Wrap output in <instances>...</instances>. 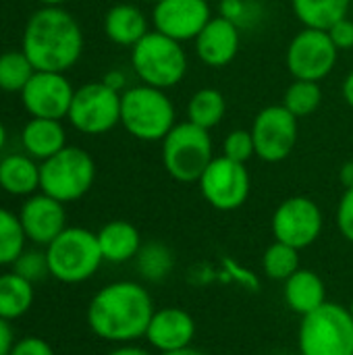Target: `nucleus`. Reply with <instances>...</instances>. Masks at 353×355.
<instances>
[{"label": "nucleus", "instance_id": "44", "mask_svg": "<svg viewBox=\"0 0 353 355\" xmlns=\"http://www.w3.org/2000/svg\"><path fill=\"white\" fill-rule=\"evenodd\" d=\"M40 2H42L44 6H62L67 0H40Z\"/></svg>", "mask_w": 353, "mask_h": 355}, {"label": "nucleus", "instance_id": "40", "mask_svg": "<svg viewBox=\"0 0 353 355\" xmlns=\"http://www.w3.org/2000/svg\"><path fill=\"white\" fill-rule=\"evenodd\" d=\"M341 96H343V100H345V104L353 108V69L345 75V79H343V85H341Z\"/></svg>", "mask_w": 353, "mask_h": 355}, {"label": "nucleus", "instance_id": "19", "mask_svg": "<svg viewBox=\"0 0 353 355\" xmlns=\"http://www.w3.org/2000/svg\"><path fill=\"white\" fill-rule=\"evenodd\" d=\"M104 33L112 44L133 48L144 35L150 33V23L139 6L121 2L104 15Z\"/></svg>", "mask_w": 353, "mask_h": 355}, {"label": "nucleus", "instance_id": "17", "mask_svg": "<svg viewBox=\"0 0 353 355\" xmlns=\"http://www.w3.org/2000/svg\"><path fill=\"white\" fill-rule=\"evenodd\" d=\"M241 29L225 17H212L193 40L196 56L210 69H223L235 60L241 44Z\"/></svg>", "mask_w": 353, "mask_h": 355}, {"label": "nucleus", "instance_id": "18", "mask_svg": "<svg viewBox=\"0 0 353 355\" xmlns=\"http://www.w3.org/2000/svg\"><path fill=\"white\" fill-rule=\"evenodd\" d=\"M193 337H196V322L191 314L175 306L156 310L146 331V341L158 354L191 347Z\"/></svg>", "mask_w": 353, "mask_h": 355}, {"label": "nucleus", "instance_id": "6", "mask_svg": "<svg viewBox=\"0 0 353 355\" xmlns=\"http://www.w3.org/2000/svg\"><path fill=\"white\" fill-rule=\"evenodd\" d=\"M48 270L60 283L77 285L92 279L104 262L98 235L83 227H67L46 245Z\"/></svg>", "mask_w": 353, "mask_h": 355}, {"label": "nucleus", "instance_id": "8", "mask_svg": "<svg viewBox=\"0 0 353 355\" xmlns=\"http://www.w3.org/2000/svg\"><path fill=\"white\" fill-rule=\"evenodd\" d=\"M94 181L96 162L85 150L77 146H67L40 164L42 193L62 204L81 200L92 189Z\"/></svg>", "mask_w": 353, "mask_h": 355}, {"label": "nucleus", "instance_id": "46", "mask_svg": "<svg viewBox=\"0 0 353 355\" xmlns=\"http://www.w3.org/2000/svg\"><path fill=\"white\" fill-rule=\"evenodd\" d=\"M141 2H148V4H156L158 0H141Z\"/></svg>", "mask_w": 353, "mask_h": 355}, {"label": "nucleus", "instance_id": "29", "mask_svg": "<svg viewBox=\"0 0 353 355\" xmlns=\"http://www.w3.org/2000/svg\"><path fill=\"white\" fill-rule=\"evenodd\" d=\"M300 268H302L300 266V250H295L287 243L275 241L262 254V270L273 281L285 283Z\"/></svg>", "mask_w": 353, "mask_h": 355}, {"label": "nucleus", "instance_id": "3", "mask_svg": "<svg viewBox=\"0 0 353 355\" xmlns=\"http://www.w3.org/2000/svg\"><path fill=\"white\" fill-rule=\"evenodd\" d=\"M121 125L139 141H162L177 125V110L164 89L139 83L121 94Z\"/></svg>", "mask_w": 353, "mask_h": 355}, {"label": "nucleus", "instance_id": "11", "mask_svg": "<svg viewBox=\"0 0 353 355\" xmlns=\"http://www.w3.org/2000/svg\"><path fill=\"white\" fill-rule=\"evenodd\" d=\"M204 200L218 212H233L241 208L252 191V177L248 164L235 162L227 156H214L198 181Z\"/></svg>", "mask_w": 353, "mask_h": 355}, {"label": "nucleus", "instance_id": "30", "mask_svg": "<svg viewBox=\"0 0 353 355\" xmlns=\"http://www.w3.org/2000/svg\"><path fill=\"white\" fill-rule=\"evenodd\" d=\"M33 73L35 69L23 50H8L0 54V89L21 94Z\"/></svg>", "mask_w": 353, "mask_h": 355}, {"label": "nucleus", "instance_id": "38", "mask_svg": "<svg viewBox=\"0 0 353 355\" xmlns=\"http://www.w3.org/2000/svg\"><path fill=\"white\" fill-rule=\"evenodd\" d=\"M102 81H104L108 87H112L114 92H119V94H123V92L127 89V77H125V73L119 71V69L108 71V73L102 77Z\"/></svg>", "mask_w": 353, "mask_h": 355}, {"label": "nucleus", "instance_id": "31", "mask_svg": "<svg viewBox=\"0 0 353 355\" xmlns=\"http://www.w3.org/2000/svg\"><path fill=\"white\" fill-rule=\"evenodd\" d=\"M25 231L17 214L0 208V266L15 264V260L25 252Z\"/></svg>", "mask_w": 353, "mask_h": 355}, {"label": "nucleus", "instance_id": "47", "mask_svg": "<svg viewBox=\"0 0 353 355\" xmlns=\"http://www.w3.org/2000/svg\"><path fill=\"white\" fill-rule=\"evenodd\" d=\"M350 312H352V318H353V297H352V304H350Z\"/></svg>", "mask_w": 353, "mask_h": 355}, {"label": "nucleus", "instance_id": "32", "mask_svg": "<svg viewBox=\"0 0 353 355\" xmlns=\"http://www.w3.org/2000/svg\"><path fill=\"white\" fill-rule=\"evenodd\" d=\"M218 15L243 29L256 25L262 19V8L256 0H221Z\"/></svg>", "mask_w": 353, "mask_h": 355}, {"label": "nucleus", "instance_id": "35", "mask_svg": "<svg viewBox=\"0 0 353 355\" xmlns=\"http://www.w3.org/2000/svg\"><path fill=\"white\" fill-rule=\"evenodd\" d=\"M337 229L345 241L353 243V187L345 189L337 206Z\"/></svg>", "mask_w": 353, "mask_h": 355}, {"label": "nucleus", "instance_id": "15", "mask_svg": "<svg viewBox=\"0 0 353 355\" xmlns=\"http://www.w3.org/2000/svg\"><path fill=\"white\" fill-rule=\"evenodd\" d=\"M210 19L208 0H158L152 6L154 31L181 44L193 42Z\"/></svg>", "mask_w": 353, "mask_h": 355}, {"label": "nucleus", "instance_id": "20", "mask_svg": "<svg viewBox=\"0 0 353 355\" xmlns=\"http://www.w3.org/2000/svg\"><path fill=\"white\" fill-rule=\"evenodd\" d=\"M287 308L298 316H308L320 306L327 304V287L325 281L310 268H300L285 281L283 291Z\"/></svg>", "mask_w": 353, "mask_h": 355}, {"label": "nucleus", "instance_id": "16", "mask_svg": "<svg viewBox=\"0 0 353 355\" xmlns=\"http://www.w3.org/2000/svg\"><path fill=\"white\" fill-rule=\"evenodd\" d=\"M25 237L35 245H50L67 229L64 204L46 196H29L19 212Z\"/></svg>", "mask_w": 353, "mask_h": 355}, {"label": "nucleus", "instance_id": "1", "mask_svg": "<svg viewBox=\"0 0 353 355\" xmlns=\"http://www.w3.org/2000/svg\"><path fill=\"white\" fill-rule=\"evenodd\" d=\"M154 312V300L144 285L135 281H117L102 287L92 297L87 324L92 333L104 341L131 343L146 337Z\"/></svg>", "mask_w": 353, "mask_h": 355}, {"label": "nucleus", "instance_id": "26", "mask_svg": "<svg viewBox=\"0 0 353 355\" xmlns=\"http://www.w3.org/2000/svg\"><path fill=\"white\" fill-rule=\"evenodd\" d=\"M225 112L227 100L216 87H202L187 102V121L208 131L223 123Z\"/></svg>", "mask_w": 353, "mask_h": 355}, {"label": "nucleus", "instance_id": "37", "mask_svg": "<svg viewBox=\"0 0 353 355\" xmlns=\"http://www.w3.org/2000/svg\"><path fill=\"white\" fill-rule=\"evenodd\" d=\"M10 355H54L52 347L40 337H23L10 349Z\"/></svg>", "mask_w": 353, "mask_h": 355}, {"label": "nucleus", "instance_id": "34", "mask_svg": "<svg viewBox=\"0 0 353 355\" xmlns=\"http://www.w3.org/2000/svg\"><path fill=\"white\" fill-rule=\"evenodd\" d=\"M12 268H15L12 272H17L19 277L27 279L29 283L42 281L44 277L50 275L46 252H37V250H27V252H23V254L15 260Z\"/></svg>", "mask_w": 353, "mask_h": 355}, {"label": "nucleus", "instance_id": "41", "mask_svg": "<svg viewBox=\"0 0 353 355\" xmlns=\"http://www.w3.org/2000/svg\"><path fill=\"white\" fill-rule=\"evenodd\" d=\"M106 355H152L148 349H144V347H137V345H129V343H125V345H121V347H117V349H112L110 354Z\"/></svg>", "mask_w": 353, "mask_h": 355}, {"label": "nucleus", "instance_id": "10", "mask_svg": "<svg viewBox=\"0 0 353 355\" xmlns=\"http://www.w3.org/2000/svg\"><path fill=\"white\" fill-rule=\"evenodd\" d=\"M339 60V50L325 29L304 27L293 35L285 52V64L293 79L322 81L333 73Z\"/></svg>", "mask_w": 353, "mask_h": 355}, {"label": "nucleus", "instance_id": "39", "mask_svg": "<svg viewBox=\"0 0 353 355\" xmlns=\"http://www.w3.org/2000/svg\"><path fill=\"white\" fill-rule=\"evenodd\" d=\"M12 331H10V324L8 320L0 318V355H10L12 349Z\"/></svg>", "mask_w": 353, "mask_h": 355}, {"label": "nucleus", "instance_id": "22", "mask_svg": "<svg viewBox=\"0 0 353 355\" xmlns=\"http://www.w3.org/2000/svg\"><path fill=\"white\" fill-rule=\"evenodd\" d=\"M21 141L31 158L44 162L67 148V133L60 121L31 116V121H27L21 131Z\"/></svg>", "mask_w": 353, "mask_h": 355}, {"label": "nucleus", "instance_id": "24", "mask_svg": "<svg viewBox=\"0 0 353 355\" xmlns=\"http://www.w3.org/2000/svg\"><path fill=\"white\" fill-rule=\"evenodd\" d=\"M352 0H291L295 19L310 29L329 31L337 21L350 17Z\"/></svg>", "mask_w": 353, "mask_h": 355}, {"label": "nucleus", "instance_id": "21", "mask_svg": "<svg viewBox=\"0 0 353 355\" xmlns=\"http://www.w3.org/2000/svg\"><path fill=\"white\" fill-rule=\"evenodd\" d=\"M96 235L102 258L110 264H125L133 260L144 245L139 231L127 220H110Z\"/></svg>", "mask_w": 353, "mask_h": 355}, {"label": "nucleus", "instance_id": "43", "mask_svg": "<svg viewBox=\"0 0 353 355\" xmlns=\"http://www.w3.org/2000/svg\"><path fill=\"white\" fill-rule=\"evenodd\" d=\"M160 355H206V354H202V352H200V349H196V347H185V349L166 352V354H160Z\"/></svg>", "mask_w": 353, "mask_h": 355}, {"label": "nucleus", "instance_id": "28", "mask_svg": "<svg viewBox=\"0 0 353 355\" xmlns=\"http://www.w3.org/2000/svg\"><path fill=\"white\" fill-rule=\"evenodd\" d=\"M281 104L298 119H306V116L314 114L322 104L320 83L318 81L293 79V83L285 89Z\"/></svg>", "mask_w": 353, "mask_h": 355}, {"label": "nucleus", "instance_id": "33", "mask_svg": "<svg viewBox=\"0 0 353 355\" xmlns=\"http://www.w3.org/2000/svg\"><path fill=\"white\" fill-rule=\"evenodd\" d=\"M223 156H227L235 162L248 164L256 156L252 131L250 129H233L231 133H227V137L223 141Z\"/></svg>", "mask_w": 353, "mask_h": 355}, {"label": "nucleus", "instance_id": "27", "mask_svg": "<svg viewBox=\"0 0 353 355\" xmlns=\"http://www.w3.org/2000/svg\"><path fill=\"white\" fill-rule=\"evenodd\" d=\"M135 262H137V270H139L141 279H146L150 283L164 281L175 268V256H173L171 248L164 245L162 241L144 243L135 256Z\"/></svg>", "mask_w": 353, "mask_h": 355}, {"label": "nucleus", "instance_id": "45", "mask_svg": "<svg viewBox=\"0 0 353 355\" xmlns=\"http://www.w3.org/2000/svg\"><path fill=\"white\" fill-rule=\"evenodd\" d=\"M4 144H6V129H4V125L0 123V150L4 148Z\"/></svg>", "mask_w": 353, "mask_h": 355}, {"label": "nucleus", "instance_id": "9", "mask_svg": "<svg viewBox=\"0 0 353 355\" xmlns=\"http://www.w3.org/2000/svg\"><path fill=\"white\" fill-rule=\"evenodd\" d=\"M69 123L85 135H104L121 123V94L104 81H92L75 89Z\"/></svg>", "mask_w": 353, "mask_h": 355}, {"label": "nucleus", "instance_id": "5", "mask_svg": "<svg viewBox=\"0 0 353 355\" xmlns=\"http://www.w3.org/2000/svg\"><path fill=\"white\" fill-rule=\"evenodd\" d=\"M160 144L162 166L177 183H198L214 160L210 131L189 121L177 123Z\"/></svg>", "mask_w": 353, "mask_h": 355}, {"label": "nucleus", "instance_id": "23", "mask_svg": "<svg viewBox=\"0 0 353 355\" xmlns=\"http://www.w3.org/2000/svg\"><path fill=\"white\" fill-rule=\"evenodd\" d=\"M0 187L10 196H31L40 189V164L29 154H8L0 160Z\"/></svg>", "mask_w": 353, "mask_h": 355}, {"label": "nucleus", "instance_id": "14", "mask_svg": "<svg viewBox=\"0 0 353 355\" xmlns=\"http://www.w3.org/2000/svg\"><path fill=\"white\" fill-rule=\"evenodd\" d=\"M75 89L64 73L35 71L21 92L25 110L35 119L62 121L69 114Z\"/></svg>", "mask_w": 353, "mask_h": 355}, {"label": "nucleus", "instance_id": "7", "mask_svg": "<svg viewBox=\"0 0 353 355\" xmlns=\"http://www.w3.org/2000/svg\"><path fill=\"white\" fill-rule=\"evenodd\" d=\"M300 355H353V318L350 308L327 302L302 318L298 331Z\"/></svg>", "mask_w": 353, "mask_h": 355}, {"label": "nucleus", "instance_id": "4", "mask_svg": "<svg viewBox=\"0 0 353 355\" xmlns=\"http://www.w3.org/2000/svg\"><path fill=\"white\" fill-rule=\"evenodd\" d=\"M131 67L141 83L166 92L185 79L189 62L181 42L152 29L131 48Z\"/></svg>", "mask_w": 353, "mask_h": 355}, {"label": "nucleus", "instance_id": "25", "mask_svg": "<svg viewBox=\"0 0 353 355\" xmlns=\"http://www.w3.org/2000/svg\"><path fill=\"white\" fill-rule=\"evenodd\" d=\"M33 304V283L17 272L0 275V318L17 320L29 312Z\"/></svg>", "mask_w": 353, "mask_h": 355}, {"label": "nucleus", "instance_id": "13", "mask_svg": "<svg viewBox=\"0 0 353 355\" xmlns=\"http://www.w3.org/2000/svg\"><path fill=\"white\" fill-rule=\"evenodd\" d=\"M325 227L320 206L306 196H291L283 200L273 214L275 241L287 243L295 250H306L318 241Z\"/></svg>", "mask_w": 353, "mask_h": 355}, {"label": "nucleus", "instance_id": "42", "mask_svg": "<svg viewBox=\"0 0 353 355\" xmlns=\"http://www.w3.org/2000/svg\"><path fill=\"white\" fill-rule=\"evenodd\" d=\"M339 179H341V185H343L345 189L353 187V160H347V162L341 166V171H339Z\"/></svg>", "mask_w": 353, "mask_h": 355}, {"label": "nucleus", "instance_id": "36", "mask_svg": "<svg viewBox=\"0 0 353 355\" xmlns=\"http://www.w3.org/2000/svg\"><path fill=\"white\" fill-rule=\"evenodd\" d=\"M329 37L333 40V44L337 46V50H352L353 48V21L350 17L337 21L329 31Z\"/></svg>", "mask_w": 353, "mask_h": 355}, {"label": "nucleus", "instance_id": "12", "mask_svg": "<svg viewBox=\"0 0 353 355\" xmlns=\"http://www.w3.org/2000/svg\"><path fill=\"white\" fill-rule=\"evenodd\" d=\"M300 119L283 104L264 106L252 123V137L256 156L262 162L277 164L291 156L300 137Z\"/></svg>", "mask_w": 353, "mask_h": 355}, {"label": "nucleus", "instance_id": "2", "mask_svg": "<svg viewBox=\"0 0 353 355\" xmlns=\"http://www.w3.org/2000/svg\"><path fill=\"white\" fill-rule=\"evenodd\" d=\"M21 50L35 71L67 73L81 58L83 33L62 6H42L27 19Z\"/></svg>", "mask_w": 353, "mask_h": 355}, {"label": "nucleus", "instance_id": "48", "mask_svg": "<svg viewBox=\"0 0 353 355\" xmlns=\"http://www.w3.org/2000/svg\"><path fill=\"white\" fill-rule=\"evenodd\" d=\"M279 355H289V354H279Z\"/></svg>", "mask_w": 353, "mask_h": 355}]
</instances>
